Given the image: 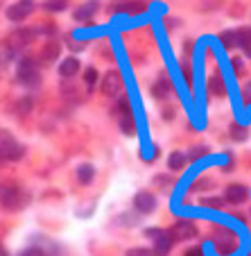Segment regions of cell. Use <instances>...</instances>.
I'll return each mask as SVG.
<instances>
[{
	"mask_svg": "<svg viewBox=\"0 0 251 256\" xmlns=\"http://www.w3.org/2000/svg\"><path fill=\"white\" fill-rule=\"evenodd\" d=\"M61 2H66V0H61Z\"/></svg>",
	"mask_w": 251,
	"mask_h": 256,
	"instance_id": "35",
	"label": "cell"
},
{
	"mask_svg": "<svg viewBox=\"0 0 251 256\" xmlns=\"http://www.w3.org/2000/svg\"><path fill=\"white\" fill-rule=\"evenodd\" d=\"M213 240H215V250L220 252V254H231L233 250L238 247V238L233 232H229V229H215V234H213Z\"/></svg>",
	"mask_w": 251,
	"mask_h": 256,
	"instance_id": "2",
	"label": "cell"
},
{
	"mask_svg": "<svg viewBox=\"0 0 251 256\" xmlns=\"http://www.w3.org/2000/svg\"><path fill=\"white\" fill-rule=\"evenodd\" d=\"M84 82H86L88 86H95L97 84V70L95 68H88V70L84 72Z\"/></svg>",
	"mask_w": 251,
	"mask_h": 256,
	"instance_id": "26",
	"label": "cell"
},
{
	"mask_svg": "<svg viewBox=\"0 0 251 256\" xmlns=\"http://www.w3.org/2000/svg\"><path fill=\"white\" fill-rule=\"evenodd\" d=\"M233 70H236V72L245 70V68H242V64H240V59H233Z\"/></svg>",
	"mask_w": 251,
	"mask_h": 256,
	"instance_id": "31",
	"label": "cell"
},
{
	"mask_svg": "<svg viewBox=\"0 0 251 256\" xmlns=\"http://www.w3.org/2000/svg\"><path fill=\"white\" fill-rule=\"evenodd\" d=\"M0 256H7V250L2 245H0Z\"/></svg>",
	"mask_w": 251,
	"mask_h": 256,
	"instance_id": "34",
	"label": "cell"
},
{
	"mask_svg": "<svg viewBox=\"0 0 251 256\" xmlns=\"http://www.w3.org/2000/svg\"><path fill=\"white\" fill-rule=\"evenodd\" d=\"M231 138L233 140H247V130L240 125H231Z\"/></svg>",
	"mask_w": 251,
	"mask_h": 256,
	"instance_id": "25",
	"label": "cell"
},
{
	"mask_svg": "<svg viewBox=\"0 0 251 256\" xmlns=\"http://www.w3.org/2000/svg\"><path fill=\"white\" fill-rule=\"evenodd\" d=\"M172 238L174 240H188V238H195L197 236V229H195L193 222H188V220H179L177 224L172 227Z\"/></svg>",
	"mask_w": 251,
	"mask_h": 256,
	"instance_id": "8",
	"label": "cell"
},
{
	"mask_svg": "<svg viewBox=\"0 0 251 256\" xmlns=\"http://www.w3.org/2000/svg\"><path fill=\"white\" fill-rule=\"evenodd\" d=\"M93 174H95V170H93L91 164H82L77 168V179H79V184H91V179Z\"/></svg>",
	"mask_w": 251,
	"mask_h": 256,
	"instance_id": "18",
	"label": "cell"
},
{
	"mask_svg": "<svg viewBox=\"0 0 251 256\" xmlns=\"http://www.w3.org/2000/svg\"><path fill=\"white\" fill-rule=\"evenodd\" d=\"M11 54H14V50L9 48V44H0V66H5L11 59Z\"/></svg>",
	"mask_w": 251,
	"mask_h": 256,
	"instance_id": "23",
	"label": "cell"
},
{
	"mask_svg": "<svg viewBox=\"0 0 251 256\" xmlns=\"http://www.w3.org/2000/svg\"><path fill=\"white\" fill-rule=\"evenodd\" d=\"M204 152H206V148H195V150H193V154H190V156H193V159H197V156H202Z\"/></svg>",
	"mask_w": 251,
	"mask_h": 256,
	"instance_id": "30",
	"label": "cell"
},
{
	"mask_svg": "<svg viewBox=\"0 0 251 256\" xmlns=\"http://www.w3.org/2000/svg\"><path fill=\"white\" fill-rule=\"evenodd\" d=\"M32 10H34L32 0H18L11 7H7V18L14 20V23H20V20H25L32 14Z\"/></svg>",
	"mask_w": 251,
	"mask_h": 256,
	"instance_id": "5",
	"label": "cell"
},
{
	"mask_svg": "<svg viewBox=\"0 0 251 256\" xmlns=\"http://www.w3.org/2000/svg\"><path fill=\"white\" fill-rule=\"evenodd\" d=\"M247 200V188L242 184H231L227 188V202L231 204H242Z\"/></svg>",
	"mask_w": 251,
	"mask_h": 256,
	"instance_id": "12",
	"label": "cell"
},
{
	"mask_svg": "<svg viewBox=\"0 0 251 256\" xmlns=\"http://www.w3.org/2000/svg\"><path fill=\"white\" fill-rule=\"evenodd\" d=\"M127 256H156L154 252L145 250V247H136V250H129L127 252Z\"/></svg>",
	"mask_w": 251,
	"mask_h": 256,
	"instance_id": "27",
	"label": "cell"
},
{
	"mask_svg": "<svg viewBox=\"0 0 251 256\" xmlns=\"http://www.w3.org/2000/svg\"><path fill=\"white\" fill-rule=\"evenodd\" d=\"M147 7H145V2H138V0H134V2H127V5H122V12H125L127 16H138V14H143Z\"/></svg>",
	"mask_w": 251,
	"mask_h": 256,
	"instance_id": "19",
	"label": "cell"
},
{
	"mask_svg": "<svg viewBox=\"0 0 251 256\" xmlns=\"http://www.w3.org/2000/svg\"><path fill=\"white\" fill-rule=\"evenodd\" d=\"M23 256H43V254H41V250H27Z\"/></svg>",
	"mask_w": 251,
	"mask_h": 256,
	"instance_id": "32",
	"label": "cell"
},
{
	"mask_svg": "<svg viewBox=\"0 0 251 256\" xmlns=\"http://www.w3.org/2000/svg\"><path fill=\"white\" fill-rule=\"evenodd\" d=\"M152 96H154L156 100H165V98H170L172 96V82H170L168 78H159L156 84L152 86Z\"/></svg>",
	"mask_w": 251,
	"mask_h": 256,
	"instance_id": "11",
	"label": "cell"
},
{
	"mask_svg": "<svg viewBox=\"0 0 251 256\" xmlns=\"http://www.w3.org/2000/svg\"><path fill=\"white\" fill-rule=\"evenodd\" d=\"M208 91H211V96H215V98L227 96V82H224L222 75H213V78L208 80Z\"/></svg>",
	"mask_w": 251,
	"mask_h": 256,
	"instance_id": "13",
	"label": "cell"
},
{
	"mask_svg": "<svg viewBox=\"0 0 251 256\" xmlns=\"http://www.w3.org/2000/svg\"><path fill=\"white\" fill-rule=\"evenodd\" d=\"M23 156V145H18L7 132H0V159L16 161Z\"/></svg>",
	"mask_w": 251,
	"mask_h": 256,
	"instance_id": "1",
	"label": "cell"
},
{
	"mask_svg": "<svg viewBox=\"0 0 251 256\" xmlns=\"http://www.w3.org/2000/svg\"><path fill=\"white\" fill-rule=\"evenodd\" d=\"M102 91H104V96H118V93L122 91V78L118 70H109L106 72L104 82H102Z\"/></svg>",
	"mask_w": 251,
	"mask_h": 256,
	"instance_id": "7",
	"label": "cell"
},
{
	"mask_svg": "<svg viewBox=\"0 0 251 256\" xmlns=\"http://www.w3.org/2000/svg\"><path fill=\"white\" fill-rule=\"evenodd\" d=\"M97 7H100V2H97V0H88V2H84V5H79L77 10L73 12L75 20H91L93 16H95Z\"/></svg>",
	"mask_w": 251,
	"mask_h": 256,
	"instance_id": "10",
	"label": "cell"
},
{
	"mask_svg": "<svg viewBox=\"0 0 251 256\" xmlns=\"http://www.w3.org/2000/svg\"><path fill=\"white\" fill-rule=\"evenodd\" d=\"M120 130L125 132L127 136H134L136 134V118H134V114H131V112H125L120 116Z\"/></svg>",
	"mask_w": 251,
	"mask_h": 256,
	"instance_id": "16",
	"label": "cell"
},
{
	"mask_svg": "<svg viewBox=\"0 0 251 256\" xmlns=\"http://www.w3.org/2000/svg\"><path fill=\"white\" fill-rule=\"evenodd\" d=\"M59 72H61V78H75L79 72V62L75 57L63 59L61 66H59Z\"/></svg>",
	"mask_w": 251,
	"mask_h": 256,
	"instance_id": "15",
	"label": "cell"
},
{
	"mask_svg": "<svg viewBox=\"0 0 251 256\" xmlns=\"http://www.w3.org/2000/svg\"><path fill=\"white\" fill-rule=\"evenodd\" d=\"M59 57V44H48L43 50V59L45 62H52V59Z\"/></svg>",
	"mask_w": 251,
	"mask_h": 256,
	"instance_id": "22",
	"label": "cell"
},
{
	"mask_svg": "<svg viewBox=\"0 0 251 256\" xmlns=\"http://www.w3.org/2000/svg\"><path fill=\"white\" fill-rule=\"evenodd\" d=\"M242 100H245L247 104H251V82L247 84L245 88H242Z\"/></svg>",
	"mask_w": 251,
	"mask_h": 256,
	"instance_id": "29",
	"label": "cell"
},
{
	"mask_svg": "<svg viewBox=\"0 0 251 256\" xmlns=\"http://www.w3.org/2000/svg\"><path fill=\"white\" fill-rule=\"evenodd\" d=\"M238 48H242L247 57H251V28H245L238 32Z\"/></svg>",
	"mask_w": 251,
	"mask_h": 256,
	"instance_id": "17",
	"label": "cell"
},
{
	"mask_svg": "<svg viewBox=\"0 0 251 256\" xmlns=\"http://www.w3.org/2000/svg\"><path fill=\"white\" fill-rule=\"evenodd\" d=\"M134 206H136V211L138 213H152L156 208V198L152 193H138L134 198Z\"/></svg>",
	"mask_w": 251,
	"mask_h": 256,
	"instance_id": "9",
	"label": "cell"
},
{
	"mask_svg": "<svg viewBox=\"0 0 251 256\" xmlns=\"http://www.w3.org/2000/svg\"><path fill=\"white\" fill-rule=\"evenodd\" d=\"M220 41L224 44V48H233V46H238V32H222Z\"/></svg>",
	"mask_w": 251,
	"mask_h": 256,
	"instance_id": "21",
	"label": "cell"
},
{
	"mask_svg": "<svg viewBox=\"0 0 251 256\" xmlns=\"http://www.w3.org/2000/svg\"><path fill=\"white\" fill-rule=\"evenodd\" d=\"M18 80L27 86H36L39 84V70H36V64L32 59H23L18 64Z\"/></svg>",
	"mask_w": 251,
	"mask_h": 256,
	"instance_id": "4",
	"label": "cell"
},
{
	"mask_svg": "<svg viewBox=\"0 0 251 256\" xmlns=\"http://www.w3.org/2000/svg\"><path fill=\"white\" fill-rule=\"evenodd\" d=\"M204 206H211V208H218V206H222V200H218V198H211V200H204Z\"/></svg>",
	"mask_w": 251,
	"mask_h": 256,
	"instance_id": "28",
	"label": "cell"
},
{
	"mask_svg": "<svg viewBox=\"0 0 251 256\" xmlns=\"http://www.w3.org/2000/svg\"><path fill=\"white\" fill-rule=\"evenodd\" d=\"M32 36H34V32H27V30H20V32L11 34V39H9V48H11V50L23 48V46H27L29 41H32Z\"/></svg>",
	"mask_w": 251,
	"mask_h": 256,
	"instance_id": "14",
	"label": "cell"
},
{
	"mask_svg": "<svg viewBox=\"0 0 251 256\" xmlns=\"http://www.w3.org/2000/svg\"><path fill=\"white\" fill-rule=\"evenodd\" d=\"M43 7L48 12H63V10H66V2H61V0H45Z\"/></svg>",
	"mask_w": 251,
	"mask_h": 256,
	"instance_id": "24",
	"label": "cell"
},
{
	"mask_svg": "<svg viewBox=\"0 0 251 256\" xmlns=\"http://www.w3.org/2000/svg\"><path fill=\"white\" fill-rule=\"evenodd\" d=\"M0 202H2L5 208H20V204L25 202V198L18 188H14V186H5V188L0 190Z\"/></svg>",
	"mask_w": 251,
	"mask_h": 256,
	"instance_id": "6",
	"label": "cell"
},
{
	"mask_svg": "<svg viewBox=\"0 0 251 256\" xmlns=\"http://www.w3.org/2000/svg\"><path fill=\"white\" fill-rule=\"evenodd\" d=\"M145 234L150 238H154V247H156V254H159V256H165L170 250H172L174 238H172V234H170V232H161V229H147Z\"/></svg>",
	"mask_w": 251,
	"mask_h": 256,
	"instance_id": "3",
	"label": "cell"
},
{
	"mask_svg": "<svg viewBox=\"0 0 251 256\" xmlns=\"http://www.w3.org/2000/svg\"><path fill=\"white\" fill-rule=\"evenodd\" d=\"M186 256H202V252H199V250H190Z\"/></svg>",
	"mask_w": 251,
	"mask_h": 256,
	"instance_id": "33",
	"label": "cell"
},
{
	"mask_svg": "<svg viewBox=\"0 0 251 256\" xmlns=\"http://www.w3.org/2000/svg\"><path fill=\"white\" fill-rule=\"evenodd\" d=\"M184 164H186V156L181 154V152H172V154H170V159H168L170 170H181Z\"/></svg>",
	"mask_w": 251,
	"mask_h": 256,
	"instance_id": "20",
	"label": "cell"
}]
</instances>
